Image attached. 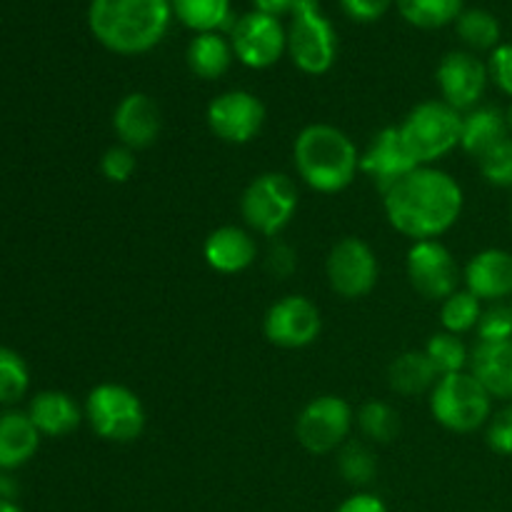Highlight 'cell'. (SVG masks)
I'll return each mask as SVG.
<instances>
[{"instance_id":"ac0fdd59","label":"cell","mask_w":512,"mask_h":512,"mask_svg":"<svg viewBox=\"0 0 512 512\" xmlns=\"http://www.w3.org/2000/svg\"><path fill=\"white\" fill-rule=\"evenodd\" d=\"M465 290L483 303H500L512 295V253L488 248L475 253L463 270Z\"/></svg>"},{"instance_id":"4fadbf2b","label":"cell","mask_w":512,"mask_h":512,"mask_svg":"<svg viewBox=\"0 0 512 512\" xmlns=\"http://www.w3.org/2000/svg\"><path fill=\"white\" fill-rule=\"evenodd\" d=\"M405 270L415 293L435 303H443L455 290H460L463 280L458 260L440 240H418L410 245Z\"/></svg>"},{"instance_id":"7bdbcfd3","label":"cell","mask_w":512,"mask_h":512,"mask_svg":"<svg viewBox=\"0 0 512 512\" xmlns=\"http://www.w3.org/2000/svg\"><path fill=\"white\" fill-rule=\"evenodd\" d=\"M0 512H23V508H18L13 500H0Z\"/></svg>"},{"instance_id":"9a60e30c","label":"cell","mask_w":512,"mask_h":512,"mask_svg":"<svg viewBox=\"0 0 512 512\" xmlns=\"http://www.w3.org/2000/svg\"><path fill=\"white\" fill-rule=\"evenodd\" d=\"M435 80L440 88V100L455 108L458 113L478 108L483 103L485 88H488V63L470 50H450L440 60L435 70Z\"/></svg>"},{"instance_id":"83f0119b","label":"cell","mask_w":512,"mask_h":512,"mask_svg":"<svg viewBox=\"0 0 512 512\" xmlns=\"http://www.w3.org/2000/svg\"><path fill=\"white\" fill-rule=\"evenodd\" d=\"M400 15L420 30H438L455 23L463 13V0H395Z\"/></svg>"},{"instance_id":"d6986e66","label":"cell","mask_w":512,"mask_h":512,"mask_svg":"<svg viewBox=\"0 0 512 512\" xmlns=\"http://www.w3.org/2000/svg\"><path fill=\"white\" fill-rule=\"evenodd\" d=\"M203 258L210 270L220 275L245 273L258 258V243L248 228L220 225L205 238Z\"/></svg>"},{"instance_id":"60d3db41","label":"cell","mask_w":512,"mask_h":512,"mask_svg":"<svg viewBox=\"0 0 512 512\" xmlns=\"http://www.w3.org/2000/svg\"><path fill=\"white\" fill-rule=\"evenodd\" d=\"M335 512H390V510L380 495L368 493V490H358V493L348 495V498L335 508Z\"/></svg>"},{"instance_id":"484cf974","label":"cell","mask_w":512,"mask_h":512,"mask_svg":"<svg viewBox=\"0 0 512 512\" xmlns=\"http://www.w3.org/2000/svg\"><path fill=\"white\" fill-rule=\"evenodd\" d=\"M173 18L195 33H215L230 20V0H170Z\"/></svg>"},{"instance_id":"44dd1931","label":"cell","mask_w":512,"mask_h":512,"mask_svg":"<svg viewBox=\"0 0 512 512\" xmlns=\"http://www.w3.org/2000/svg\"><path fill=\"white\" fill-rule=\"evenodd\" d=\"M40 448V433L28 413L5 410L0 413V470L23 468Z\"/></svg>"},{"instance_id":"836d02e7","label":"cell","mask_w":512,"mask_h":512,"mask_svg":"<svg viewBox=\"0 0 512 512\" xmlns=\"http://www.w3.org/2000/svg\"><path fill=\"white\" fill-rule=\"evenodd\" d=\"M478 168L485 183L495 188H512V138H505L490 153H485L478 160Z\"/></svg>"},{"instance_id":"52a82bcc","label":"cell","mask_w":512,"mask_h":512,"mask_svg":"<svg viewBox=\"0 0 512 512\" xmlns=\"http://www.w3.org/2000/svg\"><path fill=\"white\" fill-rule=\"evenodd\" d=\"M90 430L105 443L128 445L143 435L145 405L135 390L120 383H100L88 393L83 405Z\"/></svg>"},{"instance_id":"4dcf8cb0","label":"cell","mask_w":512,"mask_h":512,"mask_svg":"<svg viewBox=\"0 0 512 512\" xmlns=\"http://www.w3.org/2000/svg\"><path fill=\"white\" fill-rule=\"evenodd\" d=\"M480 318H483V300L475 298L470 290H455L450 298L440 303V323H443V330L453 335L475 330Z\"/></svg>"},{"instance_id":"7a4b0ae2","label":"cell","mask_w":512,"mask_h":512,"mask_svg":"<svg viewBox=\"0 0 512 512\" xmlns=\"http://www.w3.org/2000/svg\"><path fill=\"white\" fill-rule=\"evenodd\" d=\"M173 20L170 0H90L88 28L115 55H145L163 43Z\"/></svg>"},{"instance_id":"e0dca14e","label":"cell","mask_w":512,"mask_h":512,"mask_svg":"<svg viewBox=\"0 0 512 512\" xmlns=\"http://www.w3.org/2000/svg\"><path fill=\"white\" fill-rule=\"evenodd\" d=\"M163 130V115L158 103L148 93H128L120 98L113 110V133L120 145L130 150H145L158 143V135Z\"/></svg>"},{"instance_id":"d590c367","label":"cell","mask_w":512,"mask_h":512,"mask_svg":"<svg viewBox=\"0 0 512 512\" xmlns=\"http://www.w3.org/2000/svg\"><path fill=\"white\" fill-rule=\"evenodd\" d=\"M135 170H138L135 150L125 148V145L120 143L110 145V148L103 153V158H100V173H103L105 180H110V183H118V185L128 183V180L135 175Z\"/></svg>"},{"instance_id":"2e32d148","label":"cell","mask_w":512,"mask_h":512,"mask_svg":"<svg viewBox=\"0 0 512 512\" xmlns=\"http://www.w3.org/2000/svg\"><path fill=\"white\" fill-rule=\"evenodd\" d=\"M415 168H418V163L410 158L408 148L400 138L398 125L378 130L368 148L360 153V173L368 175L378 185L380 193L393 188L400 178H405Z\"/></svg>"},{"instance_id":"e575fe53","label":"cell","mask_w":512,"mask_h":512,"mask_svg":"<svg viewBox=\"0 0 512 512\" xmlns=\"http://www.w3.org/2000/svg\"><path fill=\"white\" fill-rule=\"evenodd\" d=\"M480 343H508L512 340V305L495 303L488 310H483L478 328Z\"/></svg>"},{"instance_id":"7402d4cb","label":"cell","mask_w":512,"mask_h":512,"mask_svg":"<svg viewBox=\"0 0 512 512\" xmlns=\"http://www.w3.org/2000/svg\"><path fill=\"white\" fill-rule=\"evenodd\" d=\"M510 138L508 120H505V110L495 108V105H478V108L468 110L463 115V133H460V148L470 155V158L480 160L485 153Z\"/></svg>"},{"instance_id":"ee69618b","label":"cell","mask_w":512,"mask_h":512,"mask_svg":"<svg viewBox=\"0 0 512 512\" xmlns=\"http://www.w3.org/2000/svg\"><path fill=\"white\" fill-rule=\"evenodd\" d=\"M505 120H508V130H510V135H512V100H510L508 108H505Z\"/></svg>"},{"instance_id":"6da1fadb","label":"cell","mask_w":512,"mask_h":512,"mask_svg":"<svg viewBox=\"0 0 512 512\" xmlns=\"http://www.w3.org/2000/svg\"><path fill=\"white\" fill-rule=\"evenodd\" d=\"M465 208L458 180L435 165H418L383 193V210L390 228L418 240H440L455 228Z\"/></svg>"},{"instance_id":"f1b7e54d","label":"cell","mask_w":512,"mask_h":512,"mask_svg":"<svg viewBox=\"0 0 512 512\" xmlns=\"http://www.w3.org/2000/svg\"><path fill=\"white\" fill-rule=\"evenodd\" d=\"M455 33L463 40L465 45L473 50H490L493 53L500 45V20L495 18L490 10L483 8H470L460 13V18L455 20Z\"/></svg>"},{"instance_id":"f546056e","label":"cell","mask_w":512,"mask_h":512,"mask_svg":"<svg viewBox=\"0 0 512 512\" xmlns=\"http://www.w3.org/2000/svg\"><path fill=\"white\" fill-rule=\"evenodd\" d=\"M423 353L428 355V360L433 363V368L438 370V375H453L463 373L470 365V350L463 343L460 335L448 333V330H440V333L430 335V340L425 343Z\"/></svg>"},{"instance_id":"603a6c76","label":"cell","mask_w":512,"mask_h":512,"mask_svg":"<svg viewBox=\"0 0 512 512\" xmlns=\"http://www.w3.org/2000/svg\"><path fill=\"white\" fill-rule=\"evenodd\" d=\"M470 373L485 385L493 398L508 400L512 375V340L508 343H480L470 350Z\"/></svg>"},{"instance_id":"ba28073f","label":"cell","mask_w":512,"mask_h":512,"mask_svg":"<svg viewBox=\"0 0 512 512\" xmlns=\"http://www.w3.org/2000/svg\"><path fill=\"white\" fill-rule=\"evenodd\" d=\"M288 55L305 75H325L338 58V33L318 0H300L290 13Z\"/></svg>"},{"instance_id":"3957f363","label":"cell","mask_w":512,"mask_h":512,"mask_svg":"<svg viewBox=\"0 0 512 512\" xmlns=\"http://www.w3.org/2000/svg\"><path fill=\"white\" fill-rule=\"evenodd\" d=\"M298 178L320 195H338L360 173V153L350 135L330 123H310L293 143Z\"/></svg>"},{"instance_id":"8992f818","label":"cell","mask_w":512,"mask_h":512,"mask_svg":"<svg viewBox=\"0 0 512 512\" xmlns=\"http://www.w3.org/2000/svg\"><path fill=\"white\" fill-rule=\"evenodd\" d=\"M300 193L290 175L268 170L245 185L240 195V218L250 233L275 238L290 225L298 213Z\"/></svg>"},{"instance_id":"7c38bea8","label":"cell","mask_w":512,"mask_h":512,"mask_svg":"<svg viewBox=\"0 0 512 512\" xmlns=\"http://www.w3.org/2000/svg\"><path fill=\"white\" fill-rule=\"evenodd\" d=\"M323 315L305 295H283L263 315V335L283 350H303L320 338Z\"/></svg>"},{"instance_id":"ffe728a7","label":"cell","mask_w":512,"mask_h":512,"mask_svg":"<svg viewBox=\"0 0 512 512\" xmlns=\"http://www.w3.org/2000/svg\"><path fill=\"white\" fill-rule=\"evenodd\" d=\"M28 415L45 438H65L75 433L85 418L78 400L63 390H43L35 395L28 405Z\"/></svg>"},{"instance_id":"4316f807","label":"cell","mask_w":512,"mask_h":512,"mask_svg":"<svg viewBox=\"0 0 512 512\" xmlns=\"http://www.w3.org/2000/svg\"><path fill=\"white\" fill-rule=\"evenodd\" d=\"M355 425H358L360 435H363L368 443L388 445L398 438L400 433V415L385 400H368V403L360 405V410L355 413Z\"/></svg>"},{"instance_id":"5bb4252c","label":"cell","mask_w":512,"mask_h":512,"mask_svg":"<svg viewBox=\"0 0 512 512\" xmlns=\"http://www.w3.org/2000/svg\"><path fill=\"white\" fill-rule=\"evenodd\" d=\"M265 105L250 90H225L218 98L210 100L205 110V123L210 133L228 145L253 143L263 130Z\"/></svg>"},{"instance_id":"9c48e42d","label":"cell","mask_w":512,"mask_h":512,"mask_svg":"<svg viewBox=\"0 0 512 512\" xmlns=\"http://www.w3.org/2000/svg\"><path fill=\"white\" fill-rule=\"evenodd\" d=\"M355 410L340 395H318L295 418V438L310 455L338 453L350 440Z\"/></svg>"},{"instance_id":"1f68e13d","label":"cell","mask_w":512,"mask_h":512,"mask_svg":"<svg viewBox=\"0 0 512 512\" xmlns=\"http://www.w3.org/2000/svg\"><path fill=\"white\" fill-rule=\"evenodd\" d=\"M338 470L345 483L355 485V488H365L378 475V460H375L370 445H365L363 440H348L338 450Z\"/></svg>"},{"instance_id":"d6a6232c","label":"cell","mask_w":512,"mask_h":512,"mask_svg":"<svg viewBox=\"0 0 512 512\" xmlns=\"http://www.w3.org/2000/svg\"><path fill=\"white\" fill-rule=\"evenodd\" d=\"M30 388V370L20 353L0 345V405H15Z\"/></svg>"},{"instance_id":"cb8c5ba5","label":"cell","mask_w":512,"mask_h":512,"mask_svg":"<svg viewBox=\"0 0 512 512\" xmlns=\"http://www.w3.org/2000/svg\"><path fill=\"white\" fill-rule=\"evenodd\" d=\"M233 60V45L218 30L215 33H195V38L188 43V50H185V63H188L190 73L200 80L223 78Z\"/></svg>"},{"instance_id":"8fae6325","label":"cell","mask_w":512,"mask_h":512,"mask_svg":"<svg viewBox=\"0 0 512 512\" xmlns=\"http://www.w3.org/2000/svg\"><path fill=\"white\" fill-rule=\"evenodd\" d=\"M230 45H233L235 58L245 68H273L288 53V30L283 28L280 18H275V15L250 10V13L240 15L233 23Z\"/></svg>"},{"instance_id":"8d00e7d4","label":"cell","mask_w":512,"mask_h":512,"mask_svg":"<svg viewBox=\"0 0 512 512\" xmlns=\"http://www.w3.org/2000/svg\"><path fill=\"white\" fill-rule=\"evenodd\" d=\"M485 443L493 453L512 455V405L493 413L485 430Z\"/></svg>"},{"instance_id":"74e56055","label":"cell","mask_w":512,"mask_h":512,"mask_svg":"<svg viewBox=\"0 0 512 512\" xmlns=\"http://www.w3.org/2000/svg\"><path fill=\"white\" fill-rule=\"evenodd\" d=\"M488 75L500 93L512 98V43H500L498 48L490 53Z\"/></svg>"},{"instance_id":"d4e9b609","label":"cell","mask_w":512,"mask_h":512,"mask_svg":"<svg viewBox=\"0 0 512 512\" xmlns=\"http://www.w3.org/2000/svg\"><path fill=\"white\" fill-rule=\"evenodd\" d=\"M438 378V370L433 368V363H430L428 355H425L423 350L400 353L388 368L390 390L398 395H405V398L430 393L433 385L438 383Z\"/></svg>"},{"instance_id":"30bf717a","label":"cell","mask_w":512,"mask_h":512,"mask_svg":"<svg viewBox=\"0 0 512 512\" xmlns=\"http://www.w3.org/2000/svg\"><path fill=\"white\" fill-rule=\"evenodd\" d=\"M380 265L375 250L363 238H340L325 260V278L330 290L343 300H360L378 285Z\"/></svg>"},{"instance_id":"b9f144b4","label":"cell","mask_w":512,"mask_h":512,"mask_svg":"<svg viewBox=\"0 0 512 512\" xmlns=\"http://www.w3.org/2000/svg\"><path fill=\"white\" fill-rule=\"evenodd\" d=\"M298 3L300 0H253L255 10L275 15V18H280V15H290L295 8H298Z\"/></svg>"},{"instance_id":"ab89813d","label":"cell","mask_w":512,"mask_h":512,"mask_svg":"<svg viewBox=\"0 0 512 512\" xmlns=\"http://www.w3.org/2000/svg\"><path fill=\"white\" fill-rule=\"evenodd\" d=\"M265 265H268V270L273 273V278H290V275L295 273V265H298L295 250L285 243H275L273 248H270L268 258H265Z\"/></svg>"},{"instance_id":"f6af8a7d","label":"cell","mask_w":512,"mask_h":512,"mask_svg":"<svg viewBox=\"0 0 512 512\" xmlns=\"http://www.w3.org/2000/svg\"><path fill=\"white\" fill-rule=\"evenodd\" d=\"M508 400H512V375H510V383H508Z\"/></svg>"},{"instance_id":"5b68a950","label":"cell","mask_w":512,"mask_h":512,"mask_svg":"<svg viewBox=\"0 0 512 512\" xmlns=\"http://www.w3.org/2000/svg\"><path fill=\"white\" fill-rule=\"evenodd\" d=\"M398 130L415 163L435 165L455 148H460L463 113L450 108L440 98L423 100L405 115Z\"/></svg>"},{"instance_id":"f35d334b","label":"cell","mask_w":512,"mask_h":512,"mask_svg":"<svg viewBox=\"0 0 512 512\" xmlns=\"http://www.w3.org/2000/svg\"><path fill=\"white\" fill-rule=\"evenodd\" d=\"M395 0H340V8L355 23H375L390 10Z\"/></svg>"},{"instance_id":"277c9868","label":"cell","mask_w":512,"mask_h":512,"mask_svg":"<svg viewBox=\"0 0 512 512\" xmlns=\"http://www.w3.org/2000/svg\"><path fill=\"white\" fill-rule=\"evenodd\" d=\"M428 395L430 415L450 433L470 435L485 428L493 418V395L470 370L443 375Z\"/></svg>"}]
</instances>
